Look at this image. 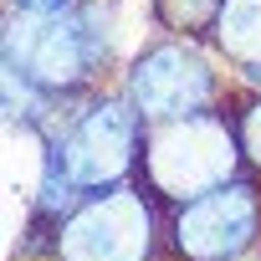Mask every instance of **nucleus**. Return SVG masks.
<instances>
[{"mask_svg": "<svg viewBox=\"0 0 261 261\" xmlns=\"http://www.w3.org/2000/svg\"><path fill=\"white\" fill-rule=\"evenodd\" d=\"M113 57V6L108 0H77L51 16L6 11V67L26 72L57 102L92 92Z\"/></svg>", "mask_w": 261, "mask_h": 261, "instance_id": "obj_1", "label": "nucleus"}, {"mask_svg": "<svg viewBox=\"0 0 261 261\" xmlns=\"http://www.w3.org/2000/svg\"><path fill=\"white\" fill-rule=\"evenodd\" d=\"M149 123L123 92H87L77 113L46 123V164H57L82 195L128 185L144 159Z\"/></svg>", "mask_w": 261, "mask_h": 261, "instance_id": "obj_2", "label": "nucleus"}, {"mask_svg": "<svg viewBox=\"0 0 261 261\" xmlns=\"http://www.w3.org/2000/svg\"><path fill=\"white\" fill-rule=\"evenodd\" d=\"M241 139L225 113H195L174 123H149L144 134V159H139V185L154 200L190 205L230 179H241Z\"/></svg>", "mask_w": 261, "mask_h": 261, "instance_id": "obj_3", "label": "nucleus"}, {"mask_svg": "<svg viewBox=\"0 0 261 261\" xmlns=\"http://www.w3.org/2000/svg\"><path fill=\"white\" fill-rule=\"evenodd\" d=\"M159 200L144 185H113L87 195L51 236L57 261H154Z\"/></svg>", "mask_w": 261, "mask_h": 261, "instance_id": "obj_4", "label": "nucleus"}, {"mask_svg": "<svg viewBox=\"0 0 261 261\" xmlns=\"http://www.w3.org/2000/svg\"><path fill=\"white\" fill-rule=\"evenodd\" d=\"M123 97L139 108L144 123H174L195 113H215L220 72L200 36H164L134 57L123 72Z\"/></svg>", "mask_w": 261, "mask_h": 261, "instance_id": "obj_5", "label": "nucleus"}, {"mask_svg": "<svg viewBox=\"0 0 261 261\" xmlns=\"http://www.w3.org/2000/svg\"><path fill=\"white\" fill-rule=\"evenodd\" d=\"M169 241L179 261H241L261 241V185L241 174L190 205H174Z\"/></svg>", "mask_w": 261, "mask_h": 261, "instance_id": "obj_6", "label": "nucleus"}, {"mask_svg": "<svg viewBox=\"0 0 261 261\" xmlns=\"http://www.w3.org/2000/svg\"><path fill=\"white\" fill-rule=\"evenodd\" d=\"M210 36L236 67L261 62V0H225V11H220Z\"/></svg>", "mask_w": 261, "mask_h": 261, "instance_id": "obj_7", "label": "nucleus"}, {"mask_svg": "<svg viewBox=\"0 0 261 261\" xmlns=\"http://www.w3.org/2000/svg\"><path fill=\"white\" fill-rule=\"evenodd\" d=\"M225 0H154V21L169 36H205L215 31Z\"/></svg>", "mask_w": 261, "mask_h": 261, "instance_id": "obj_8", "label": "nucleus"}, {"mask_svg": "<svg viewBox=\"0 0 261 261\" xmlns=\"http://www.w3.org/2000/svg\"><path fill=\"white\" fill-rule=\"evenodd\" d=\"M230 123H236V139H241V159H246V169L261 179V87L230 113Z\"/></svg>", "mask_w": 261, "mask_h": 261, "instance_id": "obj_9", "label": "nucleus"}, {"mask_svg": "<svg viewBox=\"0 0 261 261\" xmlns=\"http://www.w3.org/2000/svg\"><path fill=\"white\" fill-rule=\"evenodd\" d=\"M67 6H77V0H6V11H21V16H51Z\"/></svg>", "mask_w": 261, "mask_h": 261, "instance_id": "obj_10", "label": "nucleus"}, {"mask_svg": "<svg viewBox=\"0 0 261 261\" xmlns=\"http://www.w3.org/2000/svg\"><path fill=\"white\" fill-rule=\"evenodd\" d=\"M241 77H246L251 87H261V62H251V67H241Z\"/></svg>", "mask_w": 261, "mask_h": 261, "instance_id": "obj_11", "label": "nucleus"}]
</instances>
